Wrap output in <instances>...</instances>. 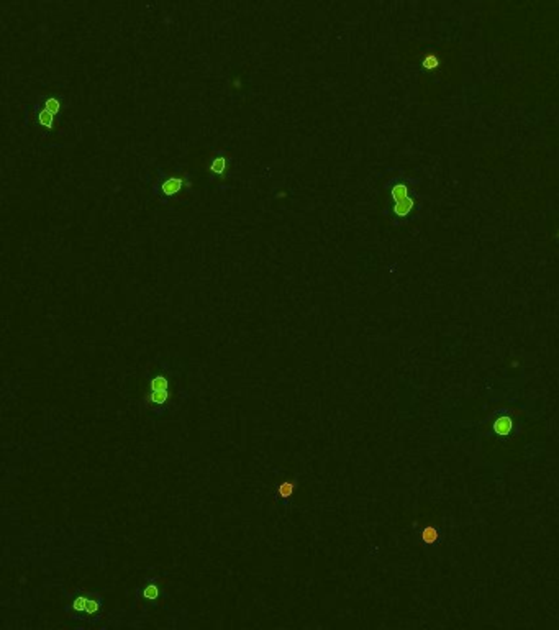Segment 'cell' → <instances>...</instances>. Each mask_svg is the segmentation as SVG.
I'll return each instance as SVG.
<instances>
[{
	"instance_id": "6da1fadb",
	"label": "cell",
	"mask_w": 559,
	"mask_h": 630,
	"mask_svg": "<svg viewBox=\"0 0 559 630\" xmlns=\"http://www.w3.org/2000/svg\"><path fill=\"white\" fill-rule=\"evenodd\" d=\"M194 189V179L189 171H163L159 169L158 177L153 184V192L161 204H171L182 201Z\"/></svg>"
},
{
	"instance_id": "7a4b0ae2",
	"label": "cell",
	"mask_w": 559,
	"mask_h": 630,
	"mask_svg": "<svg viewBox=\"0 0 559 630\" xmlns=\"http://www.w3.org/2000/svg\"><path fill=\"white\" fill-rule=\"evenodd\" d=\"M61 99L56 95H48L38 105H35L32 110V120L38 128L48 131H53L56 128V122L60 120L61 115Z\"/></svg>"
},
{
	"instance_id": "3957f363",
	"label": "cell",
	"mask_w": 559,
	"mask_h": 630,
	"mask_svg": "<svg viewBox=\"0 0 559 630\" xmlns=\"http://www.w3.org/2000/svg\"><path fill=\"white\" fill-rule=\"evenodd\" d=\"M209 176L217 182H225L231 173V158L226 151H215L207 162Z\"/></svg>"
},
{
	"instance_id": "277c9868",
	"label": "cell",
	"mask_w": 559,
	"mask_h": 630,
	"mask_svg": "<svg viewBox=\"0 0 559 630\" xmlns=\"http://www.w3.org/2000/svg\"><path fill=\"white\" fill-rule=\"evenodd\" d=\"M169 394H171V386H169V379L164 374H156L151 377L150 386H148V401L150 404L156 407H163L169 401Z\"/></svg>"
},
{
	"instance_id": "5b68a950",
	"label": "cell",
	"mask_w": 559,
	"mask_h": 630,
	"mask_svg": "<svg viewBox=\"0 0 559 630\" xmlns=\"http://www.w3.org/2000/svg\"><path fill=\"white\" fill-rule=\"evenodd\" d=\"M391 194L394 199V212L399 217H407L410 210L414 209V199L408 196V189L405 184H395L391 189Z\"/></svg>"
},
{
	"instance_id": "8992f818",
	"label": "cell",
	"mask_w": 559,
	"mask_h": 630,
	"mask_svg": "<svg viewBox=\"0 0 559 630\" xmlns=\"http://www.w3.org/2000/svg\"><path fill=\"white\" fill-rule=\"evenodd\" d=\"M74 609L80 611V612H87V614H92L99 609V602H95L94 599H89L85 596H80L74 601Z\"/></svg>"
},
{
	"instance_id": "52a82bcc",
	"label": "cell",
	"mask_w": 559,
	"mask_h": 630,
	"mask_svg": "<svg viewBox=\"0 0 559 630\" xmlns=\"http://www.w3.org/2000/svg\"><path fill=\"white\" fill-rule=\"evenodd\" d=\"M494 430L498 435H507L512 430V420L509 417H500L494 422Z\"/></svg>"
},
{
	"instance_id": "ba28073f",
	"label": "cell",
	"mask_w": 559,
	"mask_h": 630,
	"mask_svg": "<svg viewBox=\"0 0 559 630\" xmlns=\"http://www.w3.org/2000/svg\"><path fill=\"white\" fill-rule=\"evenodd\" d=\"M293 484L292 481H284V483H281L279 484V487H277V496L279 498H285V499H289L290 496H292V492H293Z\"/></svg>"
},
{
	"instance_id": "9c48e42d",
	"label": "cell",
	"mask_w": 559,
	"mask_h": 630,
	"mask_svg": "<svg viewBox=\"0 0 559 630\" xmlns=\"http://www.w3.org/2000/svg\"><path fill=\"white\" fill-rule=\"evenodd\" d=\"M438 538V532L433 529V527H426L423 532V540L426 543H433L435 540Z\"/></svg>"
},
{
	"instance_id": "30bf717a",
	"label": "cell",
	"mask_w": 559,
	"mask_h": 630,
	"mask_svg": "<svg viewBox=\"0 0 559 630\" xmlns=\"http://www.w3.org/2000/svg\"><path fill=\"white\" fill-rule=\"evenodd\" d=\"M143 596L146 597V599H154V597H158L159 596V588L158 586H154V584H148V586L144 588V591H143Z\"/></svg>"
},
{
	"instance_id": "8fae6325",
	"label": "cell",
	"mask_w": 559,
	"mask_h": 630,
	"mask_svg": "<svg viewBox=\"0 0 559 630\" xmlns=\"http://www.w3.org/2000/svg\"><path fill=\"white\" fill-rule=\"evenodd\" d=\"M423 66H425L426 69H435V68H438V66H439V61H438L436 56L428 54V56L423 59Z\"/></svg>"
}]
</instances>
